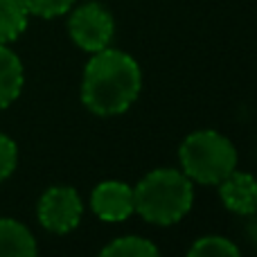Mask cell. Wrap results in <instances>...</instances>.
<instances>
[{"label":"cell","instance_id":"9","mask_svg":"<svg viewBox=\"0 0 257 257\" xmlns=\"http://www.w3.org/2000/svg\"><path fill=\"white\" fill-rule=\"evenodd\" d=\"M36 250V239L30 228L16 219H0V257H32Z\"/></svg>","mask_w":257,"mask_h":257},{"label":"cell","instance_id":"8","mask_svg":"<svg viewBox=\"0 0 257 257\" xmlns=\"http://www.w3.org/2000/svg\"><path fill=\"white\" fill-rule=\"evenodd\" d=\"M25 81V70L18 54L7 43H0V111L18 99Z\"/></svg>","mask_w":257,"mask_h":257},{"label":"cell","instance_id":"11","mask_svg":"<svg viewBox=\"0 0 257 257\" xmlns=\"http://www.w3.org/2000/svg\"><path fill=\"white\" fill-rule=\"evenodd\" d=\"M104 257H154L158 255V246L154 241L138 235H126L113 239L108 246L102 248Z\"/></svg>","mask_w":257,"mask_h":257},{"label":"cell","instance_id":"2","mask_svg":"<svg viewBox=\"0 0 257 257\" xmlns=\"http://www.w3.org/2000/svg\"><path fill=\"white\" fill-rule=\"evenodd\" d=\"M136 212L154 226L181 221L194 203V185L183 169H154L133 187Z\"/></svg>","mask_w":257,"mask_h":257},{"label":"cell","instance_id":"7","mask_svg":"<svg viewBox=\"0 0 257 257\" xmlns=\"http://www.w3.org/2000/svg\"><path fill=\"white\" fill-rule=\"evenodd\" d=\"M219 196L223 205L235 214H255L257 212V178L253 174L232 169L219 183Z\"/></svg>","mask_w":257,"mask_h":257},{"label":"cell","instance_id":"14","mask_svg":"<svg viewBox=\"0 0 257 257\" xmlns=\"http://www.w3.org/2000/svg\"><path fill=\"white\" fill-rule=\"evenodd\" d=\"M18 165V147L9 136L0 133V183L14 174Z\"/></svg>","mask_w":257,"mask_h":257},{"label":"cell","instance_id":"6","mask_svg":"<svg viewBox=\"0 0 257 257\" xmlns=\"http://www.w3.org/2000/svg\"><path fill=\"white\" fill-rule=\"evenodd\" d=\"M90 208L106 223L124 221L136 212L133 187L124 181H102L90 194Z\"/></svg>","mask_w":257,"mask_h":257},{"label":"cell","instance_id":"13","mask_svg":"<svg viewBox=\"0 0 257 257\" xmlns=\"http://www.w3.org/2000/svg\"><path fill=\"white\" fill-rule=\"evenodd\" d=\"M27 12L39 18H57L72 9L77 0H23Z\"/></svg>","mask_w":257,"mask_h":257},{"label":"cell","instance_id":"12","mask_svg":"<svg viewBox=\"0 0 257 257\" xmlns=\"http://www.w3.org/2000/svg\"><path fill=\"white\" fill-rule=\"evenodd\" d=\"M187 255H192V257H237L239 255V248L221 235H208V237L196 239L194 246L187 250Z\"/></svg>","mask_w":257,"mask_h":257},{"label":"cell","instance_id":"4","mask_svg":"<svg viewBox=\"0 0 257 257\" xmlns=\"http://www.w3.org/2000/svg\"><path fill=\"white\" fill-rule=\"evenodd\" d=\"M68 32L75 45L93 54L111 45L115 34V21L104 5L84 3L70 14Z\"/></svg>","mask_w":257,"mask_h":257},{"label":"cell","instance_id":"3","mask_svg":"<svg viewBox=\"0 0 257 257\" xmlns=\"http://www.w3.org/2000/svg\"><path fill=\"white\" fill-rule=\"evenodd\" d=\"M178 160L183 174L192 183L219 185L232 169H237V149L223 133L201 128L183 140Z\"/></svg>","mask_w":257,"mask_h":257},{"label":"cell","instance_id":"5","mask_svg":"<svg viewBox=\"0 0 257 257\" xmlns=\"http://www.w3.org/2000/svg\"><path fill=\"white\" fill-rule=\"evenodd\" d=\"M84 214V203L75 187L70 185H54L43 192L36 205V217L45 230L54 235H66L75 230Z\"/></svg>","mask_w":257,"mask_h":257},{"label":"cell","instance_id":"10","mask_svg":"<svg viewBox=\"0 0 257 257\" xmlns=\"http://www.w3.org/2000/svg\"><path fill=\"white\" fill-rule=\"evenodd\" d=\"M30 12L23 0H0V43H12L27 30Z\"/></svg>","mask_w":257,"mask_h":257},{"label":"cell","instance_id":"1","mask_svg":"<svg viewBox=\"0 0 257 257\" xmlns=\"http://www.w3.org/2000/svg\"><path fill=\"white\" fill-rule=\"evenodd\" d=\"M142 88V70L131 54L104 48L93 52L84 68L81 102L99 117L120 115L131 108Z\"/></svg>","mask_w":257,"mask_h":257}]
</instances>
